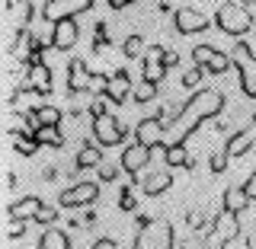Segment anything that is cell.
Listing matches in <instances>:
<instances>
[{
    "label": "cell",
    "instance_id": "obj_1",
    "mask_svg": "<svg viewBox=\"0 0 256 249\" xmlns=\"http://www.w3.org/2000/svg\"><path fill=\"white\" fill-rule=\"evenodd\" d=\"M224 112V93L221 90H212V86H205V90H196L189 96L186 102L180 106V112L173 115V128H176V141L186 144L192 134L202 128L205 118H214Z\"/></svg>",
    "mask_w": 256,
    "mask_h": 249
},
{
    "label": "cell",
    "instance_id": "obj_2",
    "mask_svg": "<svg viewBox=\"0 0 256 249\" xmlns=\"http://www.w3.org/2000/svg\"><path fill=\"white\" fill-rule=\"evenodd\" d=\"M132 249H176V230L170 221H150L138 218V234H134Z\"/></svg>",
    "mask_w": 256,
    "mask_h": 249
},
{
    "label": "cell",
    "instance_id": "obj_3",
    "mask_svg": "<svg viewBox=\"0 0 256 249\" xmlns=\"http://www.w3.org/2000/svg\"><path fill=\"white\" fill-rule=\"evenodd\" d=\"M214 26H218L224 35H234V38H244L246 32L253 29V16L246 13L244 3H221L218 13H214Z\"/></svg>",
    "mask_w": 256,
    "mask_h": 249
},
{
    "label": "cell",
    "instance_id": "obj_4",
    "mask_svg": "<svg viewBox=\"0 0 256 249\" xmlns=\"http://www.w3.org/2000/svg\"><path fill=\"white\" fill-rule=\"evenodd\" d=\"M237 237H240V214L221 208L218 218L212 221V230L205 234V246L208 249H228Z\"/></svg>",
    "mask_w": 256,
    "mask_h": 249
},
{
    "label": "cell",
    "instance_id": "obj_5",
    "mask_svg": "<svg viewBox=\"0 0 256 249\" xmlns=\"http://www.w3.org/2000/svg\"><path fill=\"white\" fill-rule=\"evenodd\" d=\"M230 61L240 70V90L250 96V99H256V54L244 38H237V45L230 48Z\"/></svg>",
    "mask_w": 256,
    "mask_h": 249
},
{
    "label": "cell",
    "instance_id": "obj_6",
    "mask_svg": "<svg viewBox=\"0 0 256 249\" xmlns=\"http://www.w3.org/2000/svg\"><path fill=\"white\" fill-rule=\"evenodd\" d=\"M102 83H106V77H93L90 70H86L84 58H70V64H68V93L70 96H84V93H90L93 86L102 90Z\"/></svg>",
    "mask_w": 256,
    "mask_h": 249
},
{
    "label": "cell",
    "instance_id": "obj_7",
    "mask_svg": "<svg viewBox=\"0 0 256 249\" xmlns=\"http://www.w3.org/2000/svg\"><path fill=\"white\" fill-rule=\"evenodd\" d=\"M128 138V128L118 122L116 115H102V118H93V141L100 144L102 150L106 147H118Z\"/></svg>",
    "mask_w": 256,
    "mask_h": 249
},
{
    "label": "cell",
    "instance_id": "obj_8",
    "mask_svg": "<svg viewBox=\"0 0 256 249\" xmlns=\"http://www.w3.org/2000/svg\"><path fill=\"white\" fill-rule=\"evenodd\" d=\"M96 198H100V186H96V182H77V186L64 189L58 195V208L77 211V208H90Z\"/></svg>",
    "mask_w": 256,
    "mask_h": 249
},
{
    "label": "cell",
    "instance_id": "obj_9",
    "mask_svg": "<svg viewBox=\"0 0 256 249\" xmlns=\"http://www.w3.org/2000/svg\"><path fill=\"white\" fill-rule=\"evenodd\" d=\"M86 10H93V0H45L42 16L54 26V22L74 19L77 13H86Z\"/></svg>",
    "mask_w": 256,
    "mask_h": 249
},
{
    "label": "cell",
    "instance_id": "obj_10",
    "mask_svg": "<svg viewBox=\"0 0 256 249\" xmlns=\"http://www.w3.org/2000/svg\"><path fill=\"white\" fill-rule=\"evenodd\" d=\"M212 26V19L196 10V6H180V10H173V29L180 32V35H198V32H205Z\"/></svg>",
    "mask_w": 256,
    "mask_h": 249
},
{
    "label": "cell",
    "instance_id": "obj_11",
    "mask_svg": "<svg viewBox=\"0 0 256 249\" xmlns=\"http://www.w3.org/2000/svg\"><path fill=\"white\" fill-rule=\"evenodd\" d=\"M134 93L132 86V77H128V70H116V74L106 77V83H102V99H109L112 106H122L128 102V96Z\"/></svg>",
    "mask_w": 256,
    "mask_h": 249
},
{
    "label": "cell",
    "instance_id": "obj_12",
    "mask_svg": "<svg viewBox=\"0 0 256 249\" xmlns=\"http://www.w3.org/2000/svg\"><path fill=\"white\" fill-rule=\"evenodd\" d=\"M150 163V147H144V144H128V147L122 150V160H118V166H122V170L128 173V179H138V173L144 170V166Z\"/></svg>",
    "mask_w": 256,
    "mask_h": 249
},
{
    "label": "cell",
    "instance_id": "obj_13",
    "mask_svg": "<svg viewBox=\"0 0 256 249\" xmlns=\"http://www.w3.org/2000/svg\"><path fill=\"white\" fill-rule=\"evenodd\" d=\"M164 58H166V48H164V45H154V48H148V51H144V58H141V74H144V80H148V83H160V80H164V74H166Z\"/></svg>",
    "mask_w": 256,
    "mask_h": 249
},
{
    "label": "cell",
    "instance_id": "obj_14",
    "mask_svg": "<svg viewBox=\"0 0 256 249\" xmlns=\"http://www.w3.org/2000/svg\"><path fill=\"white\" fill-rule=\"evenodd\" d=\"M164 131H166V122H160L157 115L141 118L138 128H134V141L144 144V147H164Z\"/></svg>",
    "mask_w": 256,
    "mask_h": 249
},
{
    "label": "cell",
    "instance_id": "obj_15",
    "mask_svg": "<svg viewBox=\"0 0 256 249\" xmlns=\"http://www.w3.org/2000/svg\"><path fill=\"white\" fill-rule=\"evenodd\" d=\"M77 38H80L77 19H61V22L52 26V48L54 51H70V48L77 45Z\"/></svg>",
    "mask_w": 256,
    "mask_h": 249
},
{
    "label": "cell",
    "instance_id": "obj_16",
    "mask_svg": "<svg viewBox=\"0 0 256 249\" xmlns=\"http://www.w3.org/2000/svg\"><path fill=\"white\" fill-rule=\"evenodd\" d=\"M52 86H54V80H52V67L48 64H36L26 74V90H36L38 96H52Z\"/></svg>",
    "mask_w": 256,
    "mask_h": 249
},
{
    "label": "cell",
    "instance_id": "obj_17",
    "mask_svg": "<svg viewBox=\"0 0 256 249\" xmlns=\"http://www.w3.org/2000/svg\"><path fill=\"white\" fill-rule=\"evenodd\" d=\"M45 208V202L38 195H26V198H16V202L10 205V218L13 221H36L38 211Z\"/></svg>",
    "mask_w": 256,
    "mask_h": 249
},
{
    "label": "cell",
    "instance_id": "obj_18",
    "mask_svg": "<svg viewBox=\"0 0 256 249\" xmlns=\"http://www.w3.org/2000/svg\"><path fill=\"white\" fill-rule=\"evenodd\" d=\"M253 144H256V131H253V128H244V131H234V134H230L228 144H224V150L230 154V160H237V157L250 154Z\"/></svg>",
    "mask_w": 256,
    "mask_h": 249
},
{
    "label": "cell",
    "instance_id": "obj_19",
    "mask_svg": "<svg viewBox=\"0 0 256 249\" xmlns=\"http://www.w3.org/2000/svg\"><path fill=\"white\" fill-rule=\"evenodd\" d=\"M250 202H253V198L246 195L244 186H228L224 195H221V208H224V211H234V214H244L246 208H250Z\"/></svg>",
    "mask_w": 256,
    "mask_h": 249
},
{
    "label": "cell",
    "instance_id": "obj_20",
    "mask_svg": "<svg viewBox=\"0 0 256 249\" xmlns=\"http://www.w3.org/2000/svg\"><path fill=\"white\" fill-rule=\"evenodd\" d=\"M173 186V173H166V170H154V173H148L144 176V182H141V189H144V195L148 198H157V195H164L166 189Z\"/></svg>",
    "mask_w": 256,
    "mask_h": 249
},
{
    "label": "cell",
    "instance_id": "obj_21",
    "mask_svg": "<svg viewBox=\"0 0 256 249\" xmlns=\"http://www.w3.org/2000/svg\"><path fill=\"white\" fill-rule=\"evenodd\" d=\"M93 166H102V147L100 144L84 141L74 157V170H93Z\"/></svg>",
    "mask_w": 256,
    "mask_h": 249
},
{
    "label": "cell",
    "instance_id": "obj_22",
    "mask_svg": "<svg viewBox=\"0 0 256 249\" xmlns=\"http://www.w3.org/2000/svg\"><path fill=\"white\" fill-rule=\"evenodd\" d=\"M38 249H74L70 246V237L58 227H45L42 237H38Z\"/></svg>",
    "mask_w": 256,
    "mask_h": 249
},
{
    "label": "cell",
    "instance_id": "obj_23",
    "mask_svg": "<svg viewBox=\"0 0 256 249\" xmlns=\"http://www.w3.org/2000/svg\"><path fill=\"white\" fill-rule=\"evenodd\" d=\"M36 141L42 144V147H52V150L64 147V134H61L58 125H38L36 128Z\"/></svg>",
    "mask_w": 256,
    "mask_h": 249
},
{
    "label": "cell",
    "instance_id": "obj_24",
    "mask_svg": "<svg viewBox=\"0 0 256 249\" xmlns=\"http://www.w3.org/2000/svg\"><path fill=\"white\" fill-rule=\"evenodd\" d=\"M228 163H230V154L224 147H214L212 154H208V170H212V176L228 173Z\"/></svg>",
    "mask_w": 256,
    "mask_h": 249
},
{
    "label": "cell",
    "instance_id": "obj_25",
    "mask_svg": "<svg viewBox=\"0 0 256 249\" xmlns=\"http://www.w3.org/2000/svg\"><path fill=\"white\" fill-rule=\"evenodd\" d=\"M164 157H166V166H186V163H189V157H186V144H180V141L166 144Z\"/></svg>",
    "mask_w": 256,
    "mask_h": 249
},
{
    "label": "cell",
    "instance_id": "obj_26",
    "mask_svg": "<svg viewBox=\"0 0 256 249\" xmlns=\"http://www.w3.org/2000/svg\"><path fill=\"white\" fill-rule=\"evenodd\" d=\"M13 147H16V154H22V157H32L42 144L36 141V134H13Z\"/></svg>",
    "mask_w": 256,
    "mask_h": 249
},
{
    "label": "cell",
    "instance_id": "obj_27",
    "mask_svg": "<svg viewBox=\"0 0 256 249\" xmlns=\"http://www.w3.org/2000/svg\"><path fill=\"white\" fill-rule=\"evenodd\" d=\"M132 99L138 102V106H148V102H154V99H157V83H148V80H141V83L134 86Z\"/></svg>",
    "mask_w": 256,
    "mask_h": 249
},
{
    "label": "cell",
    "instance_id": "obj_28",
    "mask_svg": "<svg viewBox=\"0 0 256 249\" xmlns=\"http://www.w3.org/2000/svg\"><path fill=\"white\" fill-rule=\"evenodd\" d=\"M234 67V61H230V54H224V51H214V58L208 61V67H205V74H228V70Z\"/></svg>",
    "mask_w": 256,
    "mask_h": 249
},
{
    "label": "cell",
    "instance_id": "obj_29",
    "mask_svg": "<svg viewBox=\"0 0 256 249\" xmlns=\"http://www.w3.org/2000/svg\"><path fill=\"white\" fill-rule=\"evenodd\" d=\"M32 115H36L38 125H61V109H54V106H38V109H32Z\"/></svg>",
    "mask_w": 256,
    "mask_h": 249
},
{
    "label": "cell",
    "instance_id": "obj_30",
    "mask_svg": "<svg viewBox=\"0 0 256 249\" xmlns=\"http://www.w3.org/2000/svg\"><path fill=\"white\" fill-rule=\"evenodd\" d=\"M122 54L128 61H132V58H144V38L141 35H128L122 42Z\"/></svg>",
    "mask_w": 256,
    "mask_h": 249
},
{
    "label": "cell",
    "instance_id": "obj_31",
    "mask_svg": "<svg viewBox=\"0 0 256 249\" xmlns=\"http://www.w3.org/2000/svg\"><path fill=\"white\" fill-rule=\"evenodd\" d=\"M202 80H205V67H198V64H196V67H189L186 74L180 77V83L186 86V90H192V93H196V90H198V83H202Z\"/></svg>",
    "mask_w": 256,
    "mask_h": 249
},
{
    "label": "cell",
    "instance_id": "obj_32",
    "mask_svg": "<svg viewBox=\"0 0 256 249\" xmlns=\"http://www.w3.org/2000/svg\"><path fill=\"white\" fill-rule=\"evenodd\" d=\"M214 51H218L214 45H196L192 48V61H196L198 67H208V61L214 58Z\"/></svg>",
    "mask_w": 256,
    "mask_h": 249
},
{
    "label": "cell",
    "instance_id": "obj_33",
    "mask_svg": "<svg viewBox=\"0 0 256 249\" xmlns=\"http://www.w3.org/2000/svg\"><path fill=\"white\" fill-rule=\"evenodd\" d=\"M118 208H122V211H138V198L132 195V189H122V195H118Z\"/></svg>",
    "mask_w": 256,
    "mask_h": 249
},
{
    "label": "cell",
    "instance_id": "obj_34",
    "mask_svg": "<svg viewBox=\"0 0 256 249\" xmlns=\"http://www.w3.org/2000/svg\"><path fill=\"white\" fill-rule=\"evenodd\" d=\"M36 224H42V227H52V224H58V208H42L38 211Z\"/></svg>",
    "mask_w": 256,
    "mask_h": 249
},
{
    "label": "cell",
    "instance_id": "obj_35",
    "mask_svg": "<svg viewBox=\"0 0 256 249\" xmlns=\"http://www.w3.org/2000/svg\"><path fill=\"white\" fill-rule=\"evenodd\" d=\"M109 115V99H93L90 102V118H102Z\"/></svg>",
    "mask_w": 256,
    "mask_h": 249
},
{
    "label": "cell",
    "instance_id": "obj_36",
    "mask_svg": "<svg viewBox=\"0 0 256 249\" xmlns=\"http://www.w3.org/2000/svg\"><path fill=\"white\" fill-rule=\"evenodd\" d=\"M26 227H29V221H13L10 218V230H6V237H10V240H20L22 234H26Z\"/></svg>",
    "mask_w": 256,
    "mask_h": 249
},
{
    "label": "cell",
    "instance_id": "obj_37",
    "mask_svg": "<svg viewBox=\"0 0 256 249\" xmlns=\"http://www.w3.org/2000/svg\"><path fill=\"white\" fill-rule=\"evenodd\" d=\"M26 42H32V38H29L26 26H20V29H16V35H13V45H10V51H20V48L26 45Z\"/></svg>",
    "mask_w": 256,
    "mask_h": 249
},
{
    "label": "cell",
    "instance_id": "obj_38",
    "mask_svg": "<svg viewBox=\"0 0 256 249\" xmlns=\"http://www.w3.org/2000/svg\"><path fill=\"white\" fill-rule=\"evenodd\" d=\"M118 170H122V166H100V179L102 182H116L118 179Z\"/></svg>",
    "mask_w": 256,
    "mask_h": 249
},
{
    "label": "cell",
    "instance_id": "obj_39",
    "mask_svg": "<svg viewBox=\"0 0 256 249\" xmlns=\"http://www.w3.org/2000/svg\"><path fill=\"white\" fill-rule=\"evenodd\" d=\"M180 249H208V246H205L202 237H186V240L180 243Z\"/></svg>",
    "mask_w": 256,
    "mask_h": 249
},
{
    "label": "cell",
    "instance_id": "obj_40",
    "mask_svg": "<svg viewBox=\"0 0 256 249\" xmlns=\"http://www.w3.org/2000/svg\"><path fill=\"white\" fill-rule=\"evenodd\" d=\"M93 249H122V246H118L112 237H100V240L93 243Z\"/></svg>",
    "mask_w": 256,
    "mask_h": 249
},
{
    "label": "cell",
    "instance_id": "obj_41",
    "mask_svg": "<svg viewBox=\"0 0 256 249\" xmlns=\"http://www.w3.org/2000/svg\"><path fill=\"white\" fill-rule=\"evenodd\" d=\"M164 64H166V70H170V67H176V64H180V54H176V51H166Z\"/></svg>",
    "mask_w": 256,
    "mask_h": 249
},
{
    "label": "cell",
    "instance_id": "obj_42",
    "mask_svg": "<svg viewBox=\"0 0 256 249\" xmlns=\"http://www.w3.org/2000/svg\"><path fill=\"white\" fill-rule=\"evenodd\" d=\"M42 179L45 182H54V179H58V170H54V166H45V170H42Z\"/></svg>",
    "mask_w": 256,
    "mask_h": 249
},
{
    "label": "cell",
    "instance_id": "obj_43",
    "mask_svg": "<svg viewBox=\"0 0 256 249\" xmlns=\"http://www.w3.org/2000/svg\"><path fill=\"white\" fill-rule=\"evenodd\" d=\"M132 3H134V0H109L112 10H125V6H132Z\"/></svg>",
    "mask_w": 256,
    "mask_h": 249
},
{
    "label": "cell",
    "instance_id": "obj_44",
    "mask_svg": "<svg viewBox=\"0 0 256 249\" xmlns=\"http://www.w3.org/2000/svg\"><path fill=\"white\" fill-rule=\"evenodd\" d=\"M246 249H256V224H253L250 234H246Z\"/></svg>",
    "mask_w": 256,
    "mask_h": 249
},
{
    "label": "cell",
    "instance_id": "obj_45",
    "mask_svg": "<svg viewBox=\"0 0 256 249\" xmlns=\"http://www.w3.org/2000/svg\"><path fill=\"white\" fill-rule=\"evenodd\" d=\"M253 131H256V115H253Z\"/></svg>",
    "mask_w": 256,
    "mask_h": 249
}]
</instances>
